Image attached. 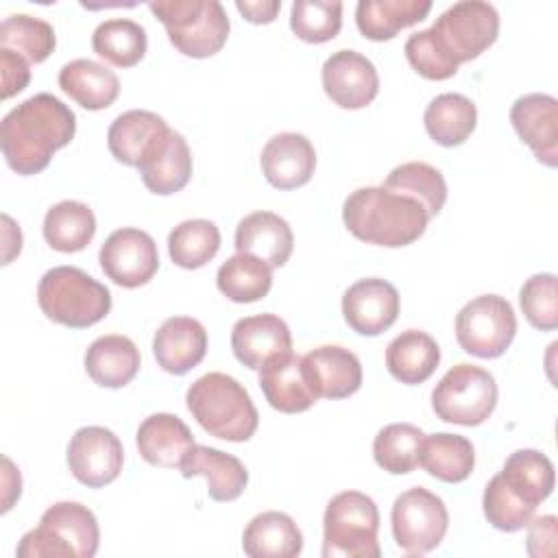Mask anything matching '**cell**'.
<instances>
[{"instance_id":"6da1fadb","label":"cell","mask_w":558,"mask_h":558,"mask_svg":"<svg viewBox=\"0 0 558 558\" xmlns=\"http://www.w3.org/2000/svg\"><path fill=\"white\" fill-rule=\"evenodd\" d=\"M76 133L74 111L52 94H35L13 107L0 124V146L11 170L37 174L48 168L54 150Z\"/></svg>"},{"instance_id":"7a4b0ae2","label":"cell","mask_w":558,"mask_h":558,"mask_svg":"<svg viewBox=\"0 0 558 558\" xmlns=\"http://www.w3.org/2000/svg\"><path fill=\"white\" fill-rule=\"evenodd\" d=\"M342 220L357 240L399 248L425 233L429 216L414 198L388 192L381 185H368L347 196Z\"/></svg>"},{"instance_id":"3957f363","label":"cell","mask_w":558,"mask_h":558,"mask_svg":"<svg viewBox=\"0 0 558 558\" xmlns=\"http://www.w3.org/2000/svg\"><path fill=\"white\" fill-rule=\"evenodd\" d=\"M187 410L211 436L229 442L248 440L259 423V414L246 388L227 373L198 377L185 395Z\"/></svg>"},{"instance_id":"277c9868","label":"cell","mask_w":558,"mask_h":558,"mask_svg":"<svg viewBox=\"0 0 558 558\" xmlns=\"http://www.w3.org/2000/svg\"><path fill=\"white\" fill-rule=\"evenodd\" d=\"M37 303L52 323L85 329L109 314L111 292L76 266H54L39 279Z\"/></svg>"},{"instance_id":"5b68a950","label":"cell","mask_w":558,"mask_h":558,"mask_svg":"<svg viewBox=\"0 0 558 558\" xmlns=\"http://www.w3.org/2000/svg\"><path fill=\"white\" fill-rule=\"evenodd\" d=\"M98 521L78 501H57L17 545L20 558H92L98 551Z\"/></svg>"},{"instance_id":"8992f818","label":"cell","mask_w":558,"mask_h":558,"mask_svg":"<svg viewBox=\"0 0 558 558\" xmlns=\"http://www.w3.org/2000/svg\"><path fill=\"white\" fill-rule=\"evenodd\" d=\"M379 510L360 490L333 495L323 517V558H379Z\"/></svg>"},{"instance_id":"52a82bcc","label":"cell","mask_w":558,"mask_h":558,"mask_svg":"<svg viewBox=\"0 0 558 558\" xmlns=\"http://www.w3.org/2000/svg\"><path fill=\"white\" fill-rule=\"evenodd\" d=\"M170 44L185 57L205 59L227 44L229 17L218 0H157L148 4Z\"/></svg>"},{"instance_id":"ba28073f","label":"cell","mask_w":558,"mask_h":558,"mask_svg":"<svg viewBox=\"0 0 558 558\" xmlns=\"http://www.w3.org/2000/svg\"><path fill=\"white\" fill-rule=\"evenodd\" d=\"M497 405L495 377L475 364L449 368L432 390V408L445 423L482 425Z\"/></svg>"},{"instance_id":"9c48e42d","label":"cell","mask_w":558,"mask_h":558,"mask_svg":"<svg viewBox=\"0 0 558 558\" xmlns=\"http://www.w3.org/2000/svg\"><path fill=\"white\" fill-rule=\"evenodd\" d=\"M429 33L438 48L460 65L480 57L495 44L499 33V13L490 2L462 0L442 11L429 26Z\"/></svg>"},{"instance_id":"30bf717a","label":"cell","mask_w":558,"mask_h":558,"mask_svg":"<svg viewBox=\"0 0 558 558\" xmlns=\"http://www.w3.org/2000/svg\"><path fill=\"white\" fill-rule=\"evenodd\" d=\"M514 333V310L499 294L475 296L456 314V340L462 351L475 357L493 360L504 355Z\"/></svg>"},{"instance_id":"8fae6325","label":"cell","mask_w":558,"mask_h":558,"mask_svg":"<svg viewBox=\"0 0 558 558\" xmlns=\"http://www.w3.org/2000/svg\"><path fill=\"white\" fill-rule=\"evenodd\" d=\"M390 523L397 547L408 556H423L442 543L449 527V512L438 495L414 486L395 499Z\"/></svg>"},{"instance_id":"7c38bea8","label":"cell","mask_w":558,"mask_h":558,"mask_svg":"<svg viewBox=\"0 0 558 558\" xmlns=\"http://www.w3.org/2000/svg\"><path fill=\"white\" fill-rule=\"evenodd\" d=\"M98 262L102 272L122 288H140L159 268L155 240L135 227L116 229L100 246Z\"/></svg>"},{"instance_id":"4fadbf2b","label":"cell","mask_w":558,"mask_h":558,"mask_svg":"<svg viewBox=\"0 0 558 558\" xmlns=\"http://www.w3.org/2000/svg\"><path fill=\"white\" fill-rule=\"evenodd\" d=\"M124 462L120 438L100 425H87L74 432L68 445V466L72 475L87 488L111 484Z\"/></svg>"},{"instance_id":"5bb4252c","label":"cell","mask_w":558,"mask_h":558,"mask_svg":"<svg viewBox=\"0 0 558 558\" xmlns=\"http://www.w3.org/2000/svg\"><path fill=\"white\" fill-rule=\"evenodd\" d=\"M323 89L342 109H362L379 92V76L371 59L357 50H336L323 63Z\"/></svg>"},{"instance_id":"9a60e30c","label":"cell","mask_w":558,"mask_h":558,"mask_svg":"<svg viewBox=\"0 0 558 558\" xmlns=\"http://www.w3.org/2000/svg\"><path fill=\"white\" fill-rule=\"evenodd\" d=\"M137 170L153 194L168 196L183 190L192 177V153L185 137L166 126L144 150Z\"/></svg>"},{"instance_id":"2e32d148","label":"cell","mask_w":558,"mask_h":558,"mask_svg":"<svg viewBox=\"0 0 558 558\" xmlns=\"http://www.w3.org/2000/svg\"><path fill=\"white\" fill-rule=\"evenodd\" d=\"M399 305V292L390 281L366 277L347 288L342 296V316L353 331L362 336H379L395 325Z\"/></svg>"},{"instance_id":"e0dca14e","label":"cell","mask_w":558,"mask_h":558,"mask_svg":"<svg viewBox=\"0 0 558 558\" xmlns=\"http://www.w3.org/2000/svg\"><path fill=\"white\" fill-rule=\"evenodd\" d=\"M303 375L316 399H344L362 386L357 355L338 344H323L301 357Z\"/></svg>"},{"instance_id":"ac0fdd59","label":"cell","mask_w":558,"mask_h":558,"mask_svg":"<svg viewBox=\"0 0 558 558\" xmlns=\"http://www.w3.org/2000/svg\"><path fill=\"white\" fill-rule=\"evenodd\" d=\"M517 135L532 148L536 159L549 168L558 163V100L549 94L519 96L510 109Z\"/></svg>"},{"instance_id":"d6986e66","label":"cell","mask_w":558,"mask_h":558,"mask_svg":"<svg viewBox=\"0 0 558 558\" xmlns=\"http://www.w3.org/2000/svg\"><path fill=\"white\" fill-rule=\"evenodd\" d=\"M262 172L277 190H294L305 185L316 168V150L301 133H277L262 148Z\"/></svg>"},{"instance_id":"ffe728a7","label":"cell","mask_w":558,"mask_h":558,"mask_svg":"<svg viewBox=\"0 0 558 558\" xmlns=\"http://www.w3.org/2000/svg\"><path fill=\"white\" fill-rule=\"evenodd\" d=\"M231 349L244 366L259 371L270 357L292 351V333L277 314L244 316L231 329Z\"/></svg>"},{"instance_id":"44dd1931","label":"cell","mask_w":558,"mask_h":558,"mask_svg":"<svg viewBox=\"0 0 558 558\" xmlns=\"http://www.w3.org/2000/svg\"><path fill=\"white\" fill-rule=\"evenodd\" d=\"M157 364L170 375H185L207 353V331L192 316H172L161 323L153 338Z\"/></svg>"},{"instance_id":"7402d4cb","label":"cell","mask_w":558,"mask_h":558,"mask_svg":"<svg viewBox=\"0 0 558 558\" xmlns=\"http://www.w3.org/2000/svg\"><path fill=\"white\" fill-rule=\"evenodd\" d=\"M179 471L183 477L203 475L214 501H233L248 484V471L235 456L196 442L185 453Z\"/></svg>"},{"instance_id":"603a6c76","label":"cell","mask_w":558,"mask_h":558,"mask_svg":"<svg viewBox=\"0 0 558 558\" xmlns=\"http://www.w3.org/2000/svg\"><path fill=\"white\" fill-rule=\"evenodd\" d=\"M259 388L266 401L286 414L305 412L318 401L305 381L301 357L292 351L270 357L259 368Z\"/></svg>"},{"instance_id":"cb8c5ba5","label":"cell","mask_w":558,"mask_h":558,"mask_svg":"<svg viewBox=\"0 0 558 558\" xmlns=\"http://www.w3.org/2000/svg\"><path fill=\"white\" fill-rule=\"evenodd\" d=\"M135 442L140 456L148 464L161 469H179L185 453L194 445V436L179 416L157 412L140 423Z\"/></svg>"},{"instance_id":"d4e9b609","label":"cell","mask_w":558,"mask_h":558,"mask_svg":"<svg viewBox=\"0 0 558 558\" xmlns=\"http://www.w3.org/2000/svg\"><path fill=\"white\" fill-rule=\"evenodd\" d=\"M292 229L279 214L253 211L238 222L235 251L255 255L270 268L283 266L292 255Z\"/></svg>"},{"instance_id":"484cf974","label":"cell","mask_w":558,"mask_h":558,"mask_svg":"<svg viewBox=\"0 0 558 558\" xmlns=\"http://www.w3.org/2000/svg\"><path fill=\"white\" fill-rule=\"evenodd\" d=\"M85 371L102 388H122L140 371V349L122 333L100 336L85 351Z\"/></svg>"},{"instance_id":"4316f807","label":"cell","mask_w":558,"mask_h":558,"mask_svg":"<svg viewBox=\"0 0 558 558\" xmlns=\"http://www.w3.org/2000/svg\"><path fill=\"white\" fill-rule=\"evenodd\" d=\"M59 87L87 111L111 107L120 94L116 72L92 59H74L65 63L59 70Z\"/></svg>"},{"instance_id":"83f0119b","label":"cell","mask_w":558,"mask_h":558,"mask_svg":"<svg viewBox=\"0 0 558 558\" xmlns=\"http://www.w3.org/2000/svg\"><path fill=\"white\" fill-rule=\"evenodd\" d=\"M242 549L251 558H294L303 549V534L290 514L268 510L248 521Z\"/></svg>"},{"instance_id":"f1b7e54d","label":"cell","mask_w":558,"mask_h":558,"mask_svg":"<svg viewBox=\"0 0 558 558\" xmlns=\"http://www.w3.org/2000/svg\"><path fill=\"white\" fill-rule=\"evenodd\" d=\"M440 362L438 342L418 329L401 331L386 347V366L390 375L408 386L423 384L434 375Z\"/></svg>"},{"instance_id":"f546056e","label":"cell","mask_w":558,"mask_h":558,"mask_svg":"<svg viewBox=\"0 0 558 558\" xmlns=\"http://www.w3.org/2000/svg\"><path fill=\"white\" fill-rule=\"evenodd\" d=\"M429 11V0H360L355 7V24L366 39L386 41L401 28L425 20Z\"/></svg>"},{"instance_id":"4dcf8cb0","label":"cell","mask_w":558,"mask_h":558,"mask_svg":"<svg viewBox=\"0 0 558 558\" xmlns=\"http://www.w3.org/2000/svg\"><path fill=\"white\" fill-rule=\"evenodd\" d=\"M427 135L440 146H460L477 124V109L464 94L447 92L429 100L423 113Z\"/></svg>"},{"instance_id":"1f68e13d","label":"cell","mask_w":558,"mask_h":558,"mask_svg":"<svg viewBox=\"0 0 558 558\" xmlns=\"http://www.w3.org/2000/svg\"><path fill=\"white\" fill-rule=\"evenodd\" d=\"M499 475L519 499L534 508L551 495L556 484L551 460L536 449H517L510 453Z\"/></svg>"},{"instance_id":"d6a6232c","label":"cell","mask_w":558,"mask_h":558,"mask_svg":"<svg viewBox=\"0 0 558 558\" xmlns=\"http://www.w3.org/2000/svg\"><path fill=\"white\" fill-rule=\"evenodd\" d=\"M418 464L436 480L447 484L464 482L475 466V451L466 436L436 432L423 438Z\"/></svg>"},{"instance_id":"836d02e7","label":"cell","mask_w":558,"mask_h":558,"mask_svg":"<svg viewBox=\"0 0 558 558\" xmlns=\"http://www.w3.org/2000/svg\"><path fill=\"white\" fill-rule=\"evenodd\" d=\"M168 124L161 116L146 111V109H131V111L120 113L111 122V126L107 131V146L120 163L137 168L148 144Z\"/></svg>"},{"instance_id":"e575fe53","label":"cell","mask_w":558,"mask_h":558,"mask_svg":"<svg viewBox=\"0 0 558 558\" xmlns=\"http://www.w3.org/2000/svg\"><path fill=\"white\" fill-rule=\"evenodd\" d=\"M44 238L61 253L83 251L96 233L94 211L81 201H61L44 216Z\"/></svg>"},{"instance_id":"d590c367","label":"cell","mask_w":558,"mask_h":558,"mask_svg":"<svg viewBox=\"0 0 558 558\" xmlns=\"http://www.w3.org/2000/svg\"><path fill=\"white\" fill-rule=\"evenodd\" d=\"M216 286L233 303H253L270 292L272 268L255 255L235 253L220 264Z\"/></svg>"},{"instance_id":"8d00e7d4","label":"cell","mask_w":558,"mask_h":558,"mask_svg":"<svg viewBox=\"0 0 558 558\" xmlns=\"http://www.w3.org/2000/svg\"><path fill=\"white\" fill-rule=\"evenodd\" d=\"M148 37L142 24L129 17L100 22L92 33L94 52L116 68H131L146 54Z\"/></svg>"},{"instance_id":"74e56055","label":"cell","mask_w":558,"mask_h":558,"mask_svg":"<svg viewBox=\"0 0 558 558\" xmlns=\"http://www.w3.org/2000/svg\"><path fill=\"white\" fill-rule=\"evenodd\" d=\"M388 192L414 198L429 218H434L447 201V183L438 168L425 161H408L390 170L384 185Z\"/></svg>"},{"instance_id":"f35d334b","label":"cell","mask_w":558,"mask_h":558,"mask_svg":"<svg viewBox=\"0 0 558 558\" xmlns=\"http://www.w3.org/2000/svg\"><path fill=\"white\" fill-rule=\"evenodd\" d=\"M423 438V429L412 423H390L377 432L373 440V458L384 471L405 475L418 466Z\"/></svg>"},{"instance_id":"ab89813d","label":"cell","mask_w":558,"mask_h":558,"mask_svg":"<svg viewBox=\"0 0 558 558\" xmlns=\"http://www.w3.org/2000/svg\"><path fill=\"white\" fill-rule=\"evenodd\" d=\"M54 46V28L46 20L26 13H13L0 24V48L24 57L28 63L46 61Z\"/></svg>"},{"instance_id":"60d3db41","label":"cell","mask_w":558,"mask_h":558,"mask_svg":"<svg viewBox=\"0 0 558 558\" xmlns=\"http://www.w3.org/2000/svg\"><path fill=\"white\" fill-rule=\"evenodd\" d=\"M220 248V231L211 220L194 218L177 225L168 235L170 259L181 268H201L216 257Z\"/></svg>"},{"instance_id":"b9f144b4","label":"cell","mask_w":558,"mask_h":558,"mask_svg":"<svg viewBox=\"0 0 558 558\" xmlns=\"http://www.w3.org/2000/svg\"><path fill=\"white\" fill-rule=\"evenodd\" d=\"M340 0H296L290 9L292 33L307 44H325L340 33Z\"/></svg>"},{"instance_id":"7bdbcfd3","label":"cell","mask_w":558,"mask_h":558,"mask_svg":"<svg viewBox=\"0 0 558 558\" xmlns=\"http://www.w3.org/2000/svg\"><path fill=\"white\" fill-rule=\"evenodd\" d=\"M484 517L488 523L501 532H517L527 527V523L534 519V506L519 499L501 480V475H493L490 482L484 488L482 497Z\"/></svg>"},{"instance_id":"ee69618b","label":"cell","mask_w":558,"mask_h":558,"mask_svg":"<svg viewBox=\"0 0 558 558\" xmlns=\"http://www.w3.org/2000/svg\"><path fill=\"white\" fill-rule=\"evenodd\" d=\"M521 310L527 323L541 331H551L558 327V292L556 275L538 272L532 275L519 292Z\"/></svg>"},{"instance_id":"f6af8a7d","label":"cell","mask_w":558,"mask_h":558,"mask_svg":"<svg viewBox=\"0 0 558 558\" xmlns=\"http://www.w3.org/2000/svg\"><path fill=\"white\" fill-rule=\"evenodd\" d=\"M408 63L429 81H445L458 72V63H453L434 41L429 28L412 33L403 46Z\"/></svg>"},{"instance_id":"bcb514c9","label":"cell","mask_w":558,"mask_h":558,"mask_svg":"<svg viewBox=\"0 0 558 558\" xmlns=\"http://www.w3.org/2000/svg\"><path fill=\"white\" fill-rule=\"evenodd\" d=\"M527 554L532 558H549L556 554V517L545 514L527 523Z\"/></svg>"},{"instance_id":"7dc6e473","label":"cell","mask_w":558,"mask_h":558,"mask_svg":"<svg viewBox=\"0 0 558 558\" xmlns=\"http://www.w3.org/2000/svg\"><path fill=\"white\" fill-rule=\"evenodd\" d=\"M0 70H2V98H11L22 92L31 81L28 61L11 50L0 48Z\"/></svg>"},{"instance_id":"c3c4849f","label":"cell","mask_w":558,"mask_h":558,"mask_svg":"<svg viewBox=\"0 0 558 558\" xmlns=\"http://www.w3.org/2000/svg\"><path fill=\"white\" fill-rule=\"evenodd\" d=\"M238 11L253 24H268L281 9L279 0H238Z\"/></svg>"}]
</instances>
